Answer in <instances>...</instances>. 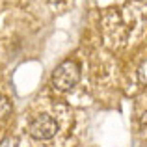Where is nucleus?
<instances>
[{
  "label": "nucleus",
  "instance_id": "nucleus-1",
  "mask_svg": "<svg viewBox=\"0 0 147 147\" xmlns=\"http://www.w3.org/2000/svg\"><path fill=\"white\" fill-rule=\"evenodd\" d=\"M28 134L34 138V140H39V142H45V140H50L58 134L60 130V125H58V119L50 114H37L36 117L30 119L28 123Z\"/></svg>",
  "mask_w": 147,
  "mask_h": 147
},
{
  "label": "nucleus",
  "instance_id": "nucleus-2",
  "mask_svg": "<svg viewBox=\"0 0 147 147\" xmlns=\"http://www.w3.org/2000/svg\"><path fill=\"white\" fill-rule=\"evenodd\" d=\"M78 80H80V67L73 60L61 61L56 67V71L52 73V84L60 91H69L71 88L78 84Z\"/></svg>",
  "mask_w": 147,
  "mask_h": 147
},
{
  "label": "nucleus",
  "instance_id": "nucleus-3",
  "mask_svg": "<svg viewBox=\"0 0 147 147\" xmlns=\"http://www.w3.org/2000/svg\"><path fill=\"white\" fill-rule=\"evenodd\" d=\"M11 112V104L6 97L0 95V117H7V114Z\"/></svg>",
  "mask_w": 147,
  "mask_h": 147
},
{
  "label": "nucleus",
  "instance_id": "nucleus-4",
  "mask_svg": "<svg viewBox=\"0 0 147 147\" xmlns=\"http://www.w3.org/2000/svg\"><path fill=\"white\" fill-rule=\"evenodd\" d=\"M138 76H140V82L147 86V60L140 65V69H138Z\"/></svg>",
  "mask_w": 147,
  "mask_h": 147
},
{
  "label": "nucleus",
  "instance_id": "nucleus-5",
  "mask_svg": "<svg viewBox=\"0 0 147 147\" xmlns=\"http://www.w3.org/2000/svg\"><path fill=\"white\" fill-rule=\"evenodd\" d=\"M0 147H15V144H13V140H11V138H6V140H2Z\"/></svg>",
  "mask_w": 147,
  "mask_h": 147
}]
</instances>
